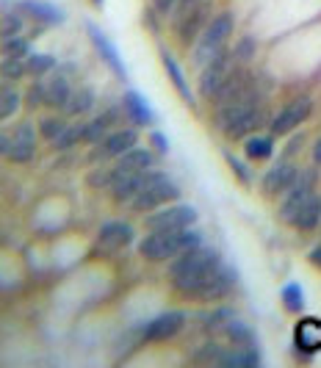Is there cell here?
<instances>
[{
	"instance_id": "6da1fadb",
	"label": "cell",
	"mask_w": 321,
	"mask_h": 368,
	"mask_svg": "<svg viewBox=\"0 0 321 368\" xmlns=\"http://www.w3.org/2000/svg\"><path fill=\"white\" fill-rule=\"evenodd\" d=\"M222 266V255L205 244L188 249L183 255H178L169 266V280L172 285L181 291V294H188V296H197L199 288L211 280V277L219 272Z\"/></svg>"
},
{
	"instance_id": "7a4b0ae2",
	"label": "cell",
	"mask_w": 321,
	"mask_h": 368,
	"mask_svg": "<svg viewBox=\"0 0 321 368\" xmlns=\"http://www.w3.org/2000/svg\"><path fill=\"white\" fill-rule=\"evenodd\" d=\"M202 244V232L183 228V230H158L144 235V241L138 244V252L141 258L147 261H169V258H178L188 249L199 247Z\"/></svg>"
},
{
	"instance_id": "3957f363",
	"label": "cell",
	"mask_w": 321,
	"mask_h": 368,
	"mask_svg": "<svg viewBox=\"0 0 321 368\" xmlns=\"http://www.w3.org/2000/svg\"><path fill=\"white\" fill-rule=\"evenodd\" d=\"M263 122H266V114H263V105L258 103V97L219 105V114H216V125L228 138H244L247 133L258 131Z\"/></svg>"
},
{
	"instance_id": "277c9868",
	"label": "cell",
	"mask_w": 321,
	"mask_h": 368,
	"mask_svg": "<svg viewBox=\"0 0 321 368\" xmlns=\"http://www.w3.org/2000/svg\"><path fill=\"white\" fill-rule=\"evenodd\" d=\"M232 37V14L230 11H222V14H216L208 25H205V31L199 34V39H197V45H194V67H205V64H211L222 50L228 45V39Z\"/></svg>"
},
{
	"instance_id": "5b68a950",
	"label": "cell",
	"mask_w": 321,
	"mask_h": 368,
	"mask_svg": "<svg viewBox=\"0 0 321 368\" xmlns=\"http://www.w3.org/2000/svg\"><path fill=\"white\" fill-rule=\"evenodd\" d=\"M178 197H181V185L164 175V178L152 180V183L138 194L136 199L131 202V211H136V213H152V211L164 208L166 202H172V199H178Z\"/></svg>"
},
{
	"instance_id": "8992f818",
	"label": "cell",
	"mask_w": 321,
	"mask_h": 368,
	"mask_svg": "<svg viewBox=\"0 0 321 368\" xmlns=\"http://www.w3.org/2000/svg\"><path fill=\"white\" fill-rule=\"evenodd\" d=\"M194 222H197V211L191 205H164L144 219V228L147 232L183 230V228H191Z\"/></svg>"
},
{
	"instance_id": "52a82bcc",
	"label": "cell",
	"mask_w": 321,
	"mask_h": 368,
	"mask_svg": "<svg viewBox=\"0 0 321 368\" xmlns=\"http://www.w3.org/2000/svg\"><path fill=\"white\" fill-rule=\"evenodd\" d=\"M0 152L14 161V164H28L37 152V131H34V122H20L14 136H3L0 141Z\"/></svg>"
},
{
	"instance_id": "ba28073f",
	"label": "cell",
	"mask_w": 321,
	"mask_h": 368,
	"mask_svg": "<svg viewBox=\"0 0 321 368\" xmlns=\"http://www.w3.org/2000/svg\"><path fill=\"white\" fill-rule=\"evenodd\" d=\"M232 64H235V55L225 47L211 64L202 67V75H199V94L208 97V100H214L216 92H219V86L228 81V75L232 72Z\"/></svg>"
},
{
	"instance_id": "9c48e42d",
	"label": "cell",
	"mask_w": 321,
	"mask_h": 368,
	"mask_svg": "<svg viewBox=\"0 0 321 368\" xmlns=\"http://www.w3.org/2000/svg\"><path fill=\"white\" fill-rule=\"evenodd\" d=\"M158 178H164V172H161V169H155V166H152V169H147V172L122 175V178H117L114 185H111V197H114V202H119V205H131L138 194L152 183V180H158Z\"/></svg>"
},
{
	"instance_id": "30bf717a",
	"label": "cell",
	"mask_w": 321,
	"mask_h": 368,
	"mask_svg": "<svg viewBox=\"0 0 321 368\" xmlns=\"http://www.w3.org/2000/svg\"><path fill=\"white\" fill-rule=\"evenodd\" d=\"M310 111H313V100H310V97H296V100H291L275 119H272V133H275V136H285V133L296 131V128L310 117Z\"/></svg>"
},
{
	"instance_id": "8fae6325",
	"label": "cell",
	"mask_w": 321,
	"mask_h": 368,
	"mask_svg": "<svg viewBox=\"0 0 321 368\" xmlns=\"http://www.w3.org/2000/svg\"><path fill=\"white\" fill-rule=\"evenodd\" d=\"M313 185H316V172H308V175H299V178H296V183L285 191V199H282V205H280V219H282V222H288V225L294 222V216H296L299 208L308 202V197L316 194Z\"/></svg>"
},
{
	"instance_id": "7c38bea8",
	"label": "cell",
	"mask_w": 321,
	"mask_h": 368,
	"mask_svg": "<svg viewBox=\"0 0 321 368\" xmlns=\"http://www.w3.org/2000/svg\"><path fill=\"white\" fill-rule=\"evenodd\" d=\"M138 144V133L136 128H122V131H114V133H108V136L100 141V147L94 150V158H119V155H125L128 150H133Z\"/></svg>"
},
{
	"instance_id": "4fadbf2b",
	"label": "cell",
	"mask_w": 321,
	"mask_h": 368,
	"mask_svg": "<svg viewBox=\"0 0 321 368\" xmlns=\"http://www.w3.org/2000/svg\"><path fill=\"white\" fill-rule=\"evenodd\" d=\"M185 327V316L181 310H169V313H161L158 319L144 327V338L147 341H169L175 338L181 329Z\"/></svg>"
},
{
	"instance_id": "5bb4252c",
	"label": "cell",
	"mask_w": 321,
	"mask_h": 368,
	"mask_svg": "<svg viewBox=\"0 0 321 368\" xmlns=\"http://www.w3.org/2000/svg\"><path fill=\"white\" fill-rule=\"evenodd\" d=\"M155 155H158L155 150L133 147V150H128L125 155L117 158L114 172H117V178H122V175H133V172H147V169L155 166Z\"/></svg>"
},
{
	"instance_id": "9a60e30c",
	"label": "cell",
	"mask_w": 321,
	"mask_h": 368,
	"mask_svg": "<svg viewBox=\"0 0 321 368\" xmlns=\"http://www.w3.org/2000/svg\"><path fill=\"white\" fill-rule=\"evenodd\" d=\"M235 288V272L230 269V266H219V272L211 277L202 288H199V299H205V302H222L225 296H230V291Z\"/></svg>"
},
{
	"instance_id": "2e32d148",
	"label": "cell",
	"mask_w": 321,
	"mask_h": 368,
	"mask_svg": "<svg viewBox=\"0 0 321 368\" xmlns=\"http://www.w3.org/2000/svg\"><path fill=\"white\" fill-rule=\"evenodd\" d=\"M296 178H299V172H296V166L294 164H288V161H280L275 164L266 175H263V194H282V191H288L291 185L296 183Z\"/></svg>"
},
{
	"instance_id": "e0dca14e",
	"label": "cell",
	"mask_w": 321,
	"mask_h": 368,
	"mask_svg": "<svg viewBox=\"0 0 321 368\" xmlns=\"http://www.w3.org/2000/svg\"><path fill=\"white\" fill-rule=\"evenodd\" d=\"M133 241V228L125 225V222H108L103 225L97 232V244L105 249V252H114V249H122Z\"/></svg>"
},
{
	"instance_id": "ac0fdd59",
	"label": "cell",
	"mask_w": 321,
	"mask_h": 368,
	"mask_svg": "<svg viewBox=\"0 0 321 368\" xmlns=\"http://www.w3.org/2000/svg\"><path fill=\"white\" fill-rule=\"evenodd\" d=\"M17 11L42 22V25H58L64 22V11L50 6V3H42V0H17Z\"/></svg>"
},
{
	"instance_id": "d6986e66",
	"label": "cell",
	"mask_w": 321,
	"mask_h": 368,
	"mask_svg": "<svg viewBox=\"0 0 321 368\" xmlns=\"http://www.w3.org/2000/svg\"><path fill=\"white\" fill-rule=\"evenodd\" d=\"M86 31H89V37H92V45L97 47V53L103 55V61L119 75V78H125V67H122V58H119V53H117V47L108 42V37L94 25V22H86Z\"/></svg>"
},
{
	"instance_id": "ffe728a7",
	"label": "cell",
	"mask_w": 321,
	"mask_h": 368,
	"mask_svg": "<svg viewBox=\"0 0 321 368\" xmlns=\"http://www.w3.org/2000/svg\"><path fill=\"white\" fill-rule=\"evenodd\" d=\"M208 14H211V6H208V0H205L197 11H191L183 22L178 25V34H181V42H183V45H191L194 39H199V34L205 31V22H211Z\"/></svg>"
},
{
	"instance_id": "44dd1931",
	"label": "cell",
	"mask_w": 321,
	"mask_h": 368,
	"mask_svg": "<svg viewBox=\"0 0 321 368\" xmlns=\"http://www.w3.org/2000/svg\"><path fill=\"white\" fill-rule=\"evenodd\" d=\"M294 338H296V346H299L302 352L316 355L321 349V322L319 319H305V322H299Z\"/></svg>"
},
{
	"instance_id": "7402d4cb",
	"label": "cell",
	"mask_w": 321,
	"mask_h": 368,
	"mask_svg": "<svg viewBox=\"0 0 321 368\" xmlns=\"http://www.w3.org/2000/svg\"><path fill=\"white\" fill-rule=\"evenodd\" d=\"M161 64H164V70H166V75H169V81L175 84V89L178 94L183 97L185 105H194V92H191V86H188V81L183 78V70L178 67V61L172 58V53L166 50V47H161Z\"/></svg>"
},
{
	"instance_id": "603a6c76",
	"label": "cell",
	"mask_w": 321,
	"mask_h": 368,
	"mask_svg": "<svg viewBox=\"0 0 321 368\" xmlns=\"http://www.w3.org/2000/svg\"><path fill=\"white\" fill-rule=\"evenodd\" d=\"M47 84V105H53V108H67V103L72 100V81L64 75V72H55Z\"/></svg>"
},
{
	"instance_id": "cb8c5ba5",
	"label": "cell",
	"mask_w": 321,
	"mask_h": 368,
	"mask_svg": "<svg viewBox=\"0 0 321 368\" xmlns=\"http://www.w3.org/2000/svg\"><path fill=\"white\" fill-rule=\"evenodd\" d=\"M122 105H125L128 119H131L133 125H152L155 114H152V108L147 105V100H144L138 92L128 89V92H125V100H122Z\"/></svg>"
},
{
	"instance_id": "d4e9b609",
	"label": "cell",
	"mask_w": 321,
	"mask_h": 368,
	"mask_svg": "<svg viewBox=\"0 0 321 368\" xmlns=\"http://www.w3.org/2000/svg\"><path fill=\"white\" fill-rule=\"evenodd\" d=\"M319 222H321V197H316V194H310L308 197V202L299 208V213L294 216V228L299 232H310V230H316L319 228Z\"/></svg>"
},
{
	"instance_id": "484cf974",
	"label": "cell",
	"mask_w": 321,
	"mask_h": 368,
	"mask_svg": "<svg viewBox=\"0 0 321 368\" xmlns=\"http://www.w3.org/2000/svg\"><path fill=\"white\" fill-rule=\"evenodd\" d=\"M114 122H117V111H108V114L94 117L92 122L81 125V141H86V144H100V141L105 138V131H108Z\"/></svg>"
},
{
	"instance_id": "4316f807",
	"label": "cell",
	"mask_w": 321,
	"mask_h": 368,
	"mask_svg": "<svg viewBox=\"0 0 321 368\" xmlns=\"http://www.w3.org/2000/svg\"><path fill=\"white\" fill-rule=\"evenodd\" d=\"M244 152H247V158H252V161H266V158H272V152H275V138L249 136L247 144H244Z\"/></svg>"
},
{
	"instance_id": "83f0119b",
	"label": "cell",
	"mask_w": 321,
	"mask_h": 368,
	"mask_svg": "<svg viewBox=\"0 0 321 368\" xmlns=\"http://www.w3.org/2000/svg\"><path fill=\"white\" fill-rule=\"evenodd\" d=\"M225 335H228L238 349H252V346H255V335H252V329H249L244 322L225 324Z\"/></svg>"
},
{
	"instance_id": "f1b7e54d",
	"label": "cell",
	"mask_w": 321,
	"mask_h": 368,
	"mask_svg": "<svg viewBox=\"0 0 321 368\" xmlns=\"http://www.w3.org/2000/svg\"><path fill=\"white\" fill-rule=\"evenodd\" d=\"M94 105V92L89 89V86H84V89H75L72 92V100L67 103V114L70 117H81V114H86V111H92Z\"/></svg>"
},
{
	"instance_id": "f546056e",
	"label": "cell",
	"mask_w": 321,
	"mask_h": 368,
	"mask_svg": "<svg viewBox=\"0 0 321 368\" xmlns=\"http://www.w3.org/2000/svg\"><path fill=\"white\" fill-rule=\"evenodd\" d=\"M280 296H282L285 310H291V313H299L305 308V294H302V288L296 282H285L282 291H280Z\"/></svg>"
},
{
	"instance_id": "4dcf8cb0",
	"label": "cell",
	"mask_w": 321,
	"mask_h": 368,
	"mask_svg": "<svg viewBox=\"0 0 321 368\" xmlns=\"http://www.w3.org/2000/svg\"><path fill=\"white\" fill-rule=\"evenodd\" d=\"M25 61H28V72L37 75V78H39V75H47L50 70H55V58H53L50 53H31Z\"/></svg>"
},
{
	"instance_id": "1f68e13d",
	"label": "cell",
	"mask_w": 321,
	"mask_h": 368,
	"mask_svg": "<svg viewBox=\"0 0 321 368\" xmlns=\"http://www.w3.org/2000/svg\"><path fill=\"white\" fill-rule=\"evenodd\" d=\"M219 363H222V366L252 368V366H258V355H255V349H238L235 355H222Z\"/></svg>"
},
{
	"instance_id": "d6a6232c",
	"label": "cell",
	"mask_w": 321,
	"mask_h": 368,
	"mask_svg": "<svg viewBox=\"0 0 321 368\" xmlns=\"http://www.w3.org/2000/svg\"><path fill=\"white\" fill-rule=\"evenodd\" d=\"M3 53L8 58H28L31 55V45L22 37H8V39H3Z\"/></svg>"
},
{
	"instance_id": "836d02e7",
	"label": "cell",
	"mask_w": 321,
	"mask_h": 368,
	"mask_svg": "<svg viewBox=\"0 0 321 368\" xmlns=\"http://www.w3.org/2000/svg\"><path fill=\"white\" fill-rule=\"evenodd\" d=\"M67 128H70V125H67L61 117H47V119H42V122H39V133H42L47 141H55V138L61 136Z\"/></svg>"
},
{
	"instance_id": "e575fe53",
	"label": "cell",
	"mask_w": 321,
	"mask_h": 368,
	"mask_svg": "<svg viewBox=\"0 0 321 368\" xmlns=\"http://www.w3.org/2000/svg\"><path fill=\"white\" fill-rule=\"evenodd\" d=\"M28 72V61L25 58H3V78L6 81H20Z\"/></svg>"
},
{
	"instance_id": "d590c367",
	"label": "cell",
	"mask_w": 321,
	"mask_h": 368,
	"mask_svg": "<svg viewBox=\"0 0 321 368\" xmlns=\"http://www.w3.org/2000/svg\"><path fill=\"white\" fill-rule=\"evenodd\" d=\"M22 17H25V14H20L17 8L3 14V39H8V37H20V34H22Z\"/></svg>"
},
{
	"instance_id": "8d00e7d4",
	"label": "cell",
	"mask_w": 321,
	"mask_h": 368,
	"mask_svg": "<svg viewBox=\"0 0 321 368\" xmlns=\"http://www.w3.org/2000/svg\"><path fill=\"white\" fill-rule=\"evenodd\" d=\"M202 3H205V0H178V3H175V8H172V22H175V25H181L185 17H188L191 11H197Z\"/></svg>"
},
{
	"instance_id": "74e56055",
	"label": "cell",
	"mask_w": 321,
	"mask_h": 368,
	"mask_svg": "<svg viewBox=\"0 0 321 368\" xmlns=\"http://www.w3.org/2000/svg\"><path fill=\"white\" fill-rule=\"evenodd\" d=\"M232 55H235V61H252L255 58V39L252 37H241L238 39V45H235V50H232Z\"/></svg>"
},
{
	"instance_id": "f35d334b",
	"label": "cell",
	"mask_w": 321,
	"mask_h": 368,
	"mask_svg": "<svg viewBox=\"0 0 321 368\" xmlns=\"http://www.w3.org/2000/svg\"><path fill=\"white\" fill-rule=\"evenodd\" d=\"M20 103H22L20 92H14V89H6V92H3V105H0V114H3V119L14 117V111L20 108Z\"/></svg>"
},
{
	"instance_id": "ab89813d",
	"label": "cell",
	"mask_w": 321,
	"mask_h": 368,
	"mask_svg": "<svg viewBox=\"0 0 321 368\" xmlns=\"http://www.w3.org/2000/svg\"><path fill=\"white\" fill-rule=\"evenodd\" d=\"M78 141H81V125H78V128H67L61 136L53 141V147H55V150H70V147H75Z\"/></svg>"
},
{
	"instance_id": "60d3db41",
	"label": "cell",
	"mask_w": 321,
	"mask_h": 368,
	"mask_svg": "<svg viewBox=\"0 0 321 368\" xmlns=\"http://www.w3.org/2000/svg\"><path fill=\"white\" fill-rule=\"evenodd\" d=\"M28 105H31V108L47 105V84H34V86H31V92H28Z\"/></svg>"
},
{
	"instance_id": "b9f144b4",
	"label": "cell",
	"mask_w": 321,
	"mask_h": 368,
	"mask_svg": "<svg viewBox=\"0 0 321 368\" xmlns=\"http://www.w3.org/2000/svg\"><path fill=\"white\" fill-rule=\"evenodd\" d=\"M225 158H228V164H230V169H232V175H235V178H238V180H241L244 185H249V180H252V178H249L247 166H244V164H238V161H235L232 155H225Z\"/></svg>"
},
{
	"instance_id": "7bdbcfd3",
	"label": "cell",
	"mask_w": 321,
	"mask_h": 368,
	"mask_svg": "<svg viewBox=\"0 0 321 368\" xmlns=\"http://www.w3.org/2000/svg\"><path fill=\"white\" fill-rule=\"evenodd\" d=\"M150 144H152V150H155L158 155H166V152H169V141H166L164 133H158V131L150 133Z\"/></svg>"
},
{
	"instance_id": "ee69618b",
	"label": "cell",
	"mask_w": 321,
	"mask_h": 368,
	"mask_svg": "<svg viewBox=\"0 0 321 368\" xmlns=\"http://www.w3.org/2000/svg\"><path fill=\"white\" fill-rule=\"evenodd\" d=\"M152 3H155V8H158L161 14L172 17V8H175V3H178V0H152Z\"/></svg>"
},
{
	"instance_id": "f6af8a7d",
	"label": "cell",
	"mask_w": 321,
	"mask_h": 368,
	"mask_svg": "<svg viewBox=\"0 0 321 368\" xmlns=\"http://www.w3.org/2000/svg\"><path fill=\"white\" fill-rule=\"evenodd\" d=\"M310 261H313V266H319L321 269V247H316V249L310 252Z\"/></svg>"
},
{
	"instance_id": "bcb514c9",
	"label": "cell",
	"mask_w": 321,
	"mask_h": 368,
	"mask_svg": "<svg viewBox=\"0 0 321 368\" xmlns=\"http://www.w3.org/2000/svg\"><path fill=\"white\" fill-rule=\"evenodd\" d=\"M313 161H316V164H321V138L316 141V147H313Z\"/></svg>"
},
{
	"instance_id": "7dc6e473",
	"label": "cell",
	"mask_w": 321,
	"mask_h": 368,
	"mask_svg": "<svg viewBox=\"0 0 321 368\" xmlns=\"http://www.w3.org/2000/svg\"><path fill=\"white\" fill-rule=\"evenodd\" d=\"M94 6H97V8H100V6H103V3H105V0H92Z\"/></svg>"
}]
</instances>
